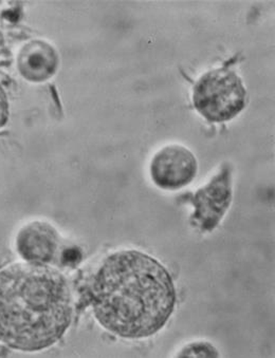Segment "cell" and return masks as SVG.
<instances>
[{
	"label": "cell",
	"instance_id": "obj_1",
	"mask_svg": "<svg viewBox=\"0 0 275 358\" xmlns=\"http://www.w3.org/2000/svg\"><path fill=\"white\" fill-rule=\"evenodd\" d=\"M91 306L101 326L124 338L156 334L173 313L176 291L167 268L138 250L115 252L91 281Z\"/></svg>",
	"mask_w": 275,
	"mask_h": 358
},
{
	"label": "cell",
	"instance_id": "obj_2",
	"mask_svg": "<svg viewBox=\"0 0 275 358\" xmlns=\"http://www.w3.org/2000/svg\"><path fill=\"white\" fill-rule=\"evenodd\" d=\"M65 276L41 264H12L0 272V343L22 352L55 345L71 324Z\"/></svg>",
	"mask_w": 275,
	"mask_h": 358
},
{
	"label": "cell",
	"instance_id": "obj_3",
	"mask_svg": "<svg viewBox=\"0 0 275 358\" xmlns=\"http://www.w3.org/2000/svg\"><path fill=\"white\" fill-rule=\"evenodd\" d=\"M247 91L237 72L227 67L204 73L193 89V103L200 115L212 123L234 119L246 106Z\"/></svg>",
	"mask_w": 275,
	"mask_h": 358
},
{
	"label": "cell",
	"instance_id": "obj_4",
	"mask_svg": "<svg viewBox=\"0 0 275 358\" xmlns=\"http://www.w3.org/2000/svg\"><path fill=\"white\" fill-rule=\"evenodd\" d=\"M232 175L229 165H223L216 176L193 196L195 212L191 217L194 227L202 233L212 231L223 220L232 202Z\"/></svg>",
	"mask_w": 275,
	"mask_h": 358
},
{
	"label": "cell",
	"instance_id": "obj_5",
	"mask_svg": "<svg viewBox=\"0 0 275 358\" xmlns=\"http://www.w3.org/2000/svg\"><path fill=\"white\" fill-rule=\"evenodd\" d=\"M198 164L192 151L182 145H167L150 162L153 181L165 190H177L189 185L197 175Z\"/></svg>",
	"mask_w": 275,
	"mask_h": 358
},
{
	"label": "cell",
	"instance_id": "obj_6",
	"mask_svg": "<svg viewBox=\"0 0 275 358\" xmlns=\"http://www.w3.org/2000/svg\"><path fill=\"white\" fill-rule=\"evenodd\" d=\"M59 248V234L47 222L29 223L16 237V250L28 264L47 266L55 259Z\"/></svg>",
	"mask_w": 275,
	"mask_h": 358
},
{
	"label": "cell",
	"instance_id": "obj_7",
	"mask_svg": "<svg viewBox=\"0 0 275 358\" xmlns=\"http://www.w3.org/2000/svg\"><path fill=\"white\" fill-rule=\"evenodd\" d=\"M57 50L43 41H33L20 50L17 67L20 74L30 82L41 83L55 76L59 68Z\"/></svg>",
	"mask_w": 275,
	"mask_h": 358
},
{
	"label": "cell",
	"instance_id": "obj_8",
	"mask_svg": "<svg viewBox=\"0 0 275 358\" xmlns=\"http://www.w3.org/2000/svg\"><path fill=\"white\" fill-rule=\"evenodd\" d=\"M179 357H218L219 353L215 347L209 343H193L183 348L181 352L178 353Z\"/></svg>",
	"mask_w": 275,
	"mask_h": 358
},
{
	"label": "cell",
	"instance_id": "obj_9",
	"mask_svg": "<svg viewBox=\"0 0 275 358\" xmlns=\"http://www.w3.org/2000/svg\"><path fill=\"white\" fill-rule=\"evenodd\" d=\"M9 117V101L5 91L0 86V128L3 127Z\"/></svg>",
	"mask_w": 275,
	"mask_h": 358
},
{
	"label": "cell",
	"instance_id": "obj_10",
	"mask_svg": "<svg viewBox=\"0 0 275 358\" xmlns=\"http://www.w3.org/2000/svg\"><path fill=\"white\" fill-rule=\"evenodd\" d=\"M62 256H63L64 264L68 266V264H78L80 258V252L76 248H69L66 250Z\"/></svg>",
	"mask_w": 275,
	"mask_h": 358
},
{
	"label": "cell",
	"instance_id": "obj_11",
	"mask_svg": "<svg viewBox=\"0 0 275 358\" xmlns=\"http://www.w3.org/2000/svg\"><path fill=\"white\" fill-rule=\"evenodd\" d=\"M0 43H1V35H0Z\"/></svg>",
	"mask_w": 275,
	"mask_h": 358
}]
</instances>
